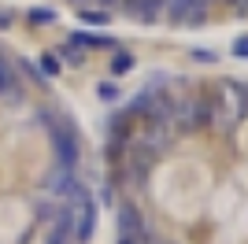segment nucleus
Returning a JSON list of instances; mask_svg holds the SVG:
<instances>
[{"mask_svg":"<svg viewBox=\"0 0 248 244\" xmlns=\"http://www.w3.org/2000/svg\"><path fill=\"white\" fill-rule=\"evenodd\" d=\"M115 229H119V237H137L145 244H155V229L145 222V214L137 211L134 203H119L115 207Z\"/></svg>","mask_w":248,"mask_h":244,"instance_id":"f257e3e1","label":"nucleus"},{"mask_svg":"<svg viewBox=\"0 0 248 244\" xmlns=\"http://www.w3.org/2000/svg\"><path fill=\"white\" fill-rule=\"evenodd\" d=\"M52 152H56V167H67L74 170L78 167V155H82V144H78V133H74L71 122H56L52 126Z\"/></svg>","mask_w":248,"mask_h":244,"instance_id":"f03ea898","label":"nucleus"},{"mask_svg":"<svg viewBox=\"0 0 248 244\" xmlns=\"http://www.w3.org/2000/svg\"><path fill=\"white\" fill-rule=\"evenodd\" d=\"M204 122H211V104H200V100H174V119H170V130L193 133V130H200Z\"/></svg>","mask_w":248,"mask_h":244,"instance_id":"7ed1b4c3","label":"nucleus"},{"mask_svg":"<svg viewBox=\"0 0 248 244\" xmlns=\"http://www.w3.org/2000/svg\"><path fill=\"white\" fill-rule=\"evenodd\" d=\"M78 185H82V182H78V174H74V170H67V167H56V170L45 178V193L56 196V200H67V196H71Z\"/></svg>","mask_w":248,"mask_h":244,"instance_id":"20e7f679","label":"nucleus"},{"mask_svg":"<svg viewBox=\"0 0 248 244\" xmlns=\"http://www.w3.org/2000/svg\"><path fill=\"white\" fill-rule=\"evenodd\" d=\"M137 144H141V148H148L152 155H159L167 144H170V130H167V126H159V122H145V130H141Z\"/></svg>","mask_w":248,"mask_h":244,"instance_id":"39448f33","label":"nucleus"},{"mask_svg":"<svg viewBox=\"0 0 248 244\" xmlns=\"http://www.w3.org/2000/svg\"><path fill=\"white\" fill-rule=\"evenodd\" d=\"M159 4H163V0H130L126 8H130V15H134V19L152 22V19H159Z\"/></svg>","mask_w":248,"mask_h":244,"instance_id":"423d86ee","label":"nucleus"},{"mask_svg":"<svg viewBox=\"0 0 248 244\" xmlns=\"http://www.w3.org/2000/svg\"><path fill=\"white\" fill-rule=\"evenodd\" d=\"M71 45H78V48H111L115 41H111V37H104V33L78 30V33H71Z\"/></svg>","mask_w":248,"mask_h":244,"instance_id":"0eeeda50","label":"nucleus"},{"mask_svg":"<svg viewBox=\"0 0 248 244\" xmlns=\"http://www.w3.org/2000/svg\"><path fill=\"white\" fill-rule=\"evenodd\" d=\"M78 19H82L85 26H108V22H111V15H108V11H100V8H82V15H78Z\"/></svg>","mask_w":248,"mask_h":244,"instance_id":"6e6552de","label":"nucleus"},{"mask_svg":"<svg viewBox=\"0 0 248 244\" xmlns=\"http://www.w3.org/2000/svg\"><path fill=\"white\" fill-rule=\"evenodd\" d=\"M37 71H41V78H56V74L63 71V60L60 56H41V60H37Z\"/></svg>","mask_w":248,"mask_h":244,"instance_id":"1a4fd4ad","label":"nucleus"},{"mask_svg":"<svg viewBox=\"0 0 248 244\" xmlns=\"http://www.w3.org/2000/svg\"><path fill=\"white\" fill-rule=\"evenodd\" d=\"M0 96H15V74L4 60H0Z\"/></svg>","mask_w":248,"mask_h":244,"instance_id":"9d476101","label":"nucleus"},{"mask_svg":"<svg viewBox=\"0 0 248 244\" xmlns=\"http://www.w3.org/2000/svg\"><path fill=\"white\" fill-rule=\"evenodd\" d=\"M26 19H30L33 26H48V22H56V11H52V8H30V11H26Z\"/></svg>","mask_w":248,"mask_h":244,"instance_id":"9b49d317","label":"nucleus"},{"mask_svg":"<svg viewBox=\"0 0 248 244\" xmlns=\"http://www.w3.org/2000/svg\"><path fill=\"white\" fill-rule=\"evenodd\" d=\"M126 71H134V56H130V52H119L111 60V74H126Z\"/></svg>","mask_w":248,"mask_h":244,"instance_id":"f8f14e48","label":"nucleus"},{"mask_svg":"<svg viewBox=\"0 0 248 244\" xmlns=\"http://www.w3.org/2000/svg\"><path fill=\"white\" fill-rule=\"evenodd\" d=\"M96 92H100V100H108V104L119 100V85H111V81H100V85H96Z\"/></svg>","mask_w":248,"mask_h":244,"instance_id":"ddd939ff","label":"nucleus"},{"mask_svg":"<svg viewBox=\"0 0 248 244\" xmlns=\"http://www.w3.org/2000/svg\"><path fill=\"white\" fill-rule=\"evenodd\" d=\"M230 52H233L237 60H248V33H245V37H237V41H233V45H230Z\"/></svg>","mask_w":248,"mask_h":244,"instance_id":"4468645a","label":"nucleus"},{"mask_svg":"<svg viewBox=\"0 0 248 244\" xmlns=\"http://www.w3.org/2000/svg\"><path fill=\"white\" fill-rule=\"evenodd\" d=\"M63 60H67V63H82V48L67 41V45H63Z\"/></svg>","mask_w":248,"mask_h":244,"instance_id":"2eb2a0df","label":"nucleus"},{"mask_svg":"<svg viewBox=\"0 0 248 244\" xmlns=\"http://www.w3.org/2000/svg\"><path fill=\"white\" fill-rule=\"evenodd\" d=\"M193 60H200V63H215V52H193Z\"/></svg>","mask_w":248,"mask_h":244,"instance_id":"dca6fc26","label":"nucleus"},{"mask_svg":"<svg viewBox=\"0 0 248 244\" xmlns=\"http://www.w3.org/2000/svg\"><path fill=\"white\" fill-rule=\"evenodd\" d=\"M115 244H145V241H137V237H115Z\"/></svg>","mask_w":248,"mask_h":244,"instance_id":"f3484780","label":"nucleus"},{"mask_svg":"<svg viewBox=\"0 0 248 244\" xmlns=\"http://www.w3.org/2000/svg\"><path fill=\"white\" fill-rule=\"evenodd\" d=\"M8 26H11V15H8V11H0V30H8Z\"/></svg>","mask_w":248,"mask_h":244,"instance_id":"a211bd4d","label":"nucleus"},{"mask_svg":"<svg viewBox=\"0 0 248 244\" xmlns=\"http://www.w3.org/2000/svg\"><path fill=\"white\" fill-rule=\"evenodd\" d=\"M104 4H119V0H104Z\"/></svg>","mask_w":248,"mask_h":244,"instance_id":"6ab92c4d","label":"nucleus"},{"mask_svg":"<svg viewBox=\"0 0 248 244\" xmlns=\"http://www.w3.org/2000/svg\"><path fill=\"white\" fill-rule=\"evenodd\" d=\"M74 4H85V0H74Z\"/></svg>","mask_w":248,"mask_h":244,"instance_id":"aec40b11","label":"nucleus"},{"mask_svg":"<svg viewBox=\"0 0 248 244\" xmlns=\"http://www.w3.org/2000/svg\"><path fill=\"white\" fill-rule=\"evenodd\" d=\"M245 89H248V85H245Z\"/></svg>","mask_w":248,"mask_h":244,"instance_id":"412c9836","label":"nucleus"}]
</instances>
